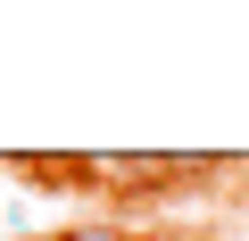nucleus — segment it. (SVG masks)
Listing matches in <instances>:
<instances>
[{
  "mask_svg": "<svg viewBox=\"0 0 249 241\" xmlns=\"http://www.w3.org/2000/svg\"><path fill=\"white\" fill-rule=\"evenodd\" d=\"M142 241H191V233H142Z\"/></svg>",
  "mask_w": 249,
  "mask_h": 241,
  "instance_id": "f03ea898",
  "label": "nucleus"
},
{
  "mask_svg": "<svg viewBox=\"0 0 249 241\" xmlns=\"http://www.w3.org/2000/svg\"><path fill=\"white\" fill-rule=\"evenodd\" d=\"M58 241H124V233H116V224H100V216H91V224H67V233H58Z\"/></svg>",
  "mask_w": 249,
  "mask_h": 241,
  "instance_id": "f257e3e1",
  "label": "nucleus"
}]
</instances>
